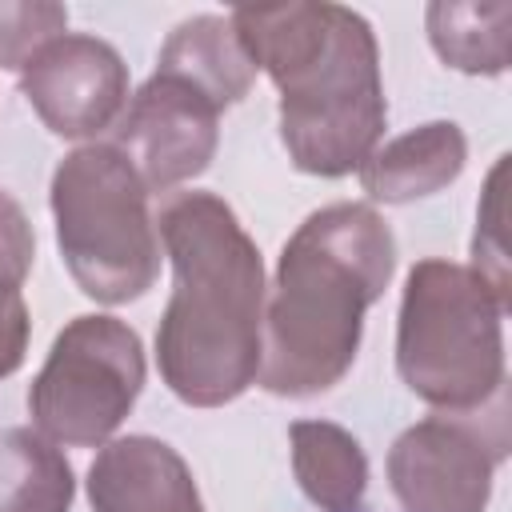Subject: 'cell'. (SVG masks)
Segmentation results:
<instances>
[{"instance_id": "cell-1", "label": "cell", "mask_w": 512, "mask_h": 512, "mask_svg": "<svg viewBox=\"0 0 512 512\" xmlns=\"http://www.w3.org/2000/svg\"><path fill=\"white\" fill-rule=\"evenodd\" d=\"M172 296L156 328V368L192 408H220L260 376L264 260L216 192H176L160 208Z\"/></svg>"}, {"instance_id": "cell-2", "label": "cell", "mask_w": 512, "mask_h": 512, "mask_svg": "<svg viewBox=\"0 0 512 512\" xmlns=\"http://www.w3.org/2000/svg\"><path fill=\"white\" fill-rule=\"evenodd\" d=\"M248 60L280 88V140L308 176H348L388 124L372 24L328 0L252 4L228 12Z\"/></svg>"}, {"instance_id": "cell-3", "label": "cell", "mask_w": 512, "mask_h": 512, "mask_svg": "<svg viewBox=\"0 0 512 512\" xmlns=\"http://www.w3.org/2000/svg\"><path fill=\"white\" fill-rule=\"evenodd\" d=\"M392 272L396 240L372 204L340 200L308 212L276 260L256 384L292 400L340 384L356 364L364 312Z\"/></svg>"}, {"instance_id": "cell-4", "label": "cell", "mask_w": 512, "mask_h": 512, "mask_svg": "<svg viewBox=\"0 0 512 512\" xmlns=\"http://www.w3.org/2000/svg\"><path fill=\"white\" fill-rule=\"evenodd\" d=\"M500 292L452 260H416L396 316V372L412 396L448 416L508 408Z\"/></svg>"}, {"instance_id": "cell-5", "label": "cell", "mask_w": 512, "mask_h": 512, "mask_svg": "<svg viewBox=\"0 0 512 512\" xmlns=\"http://www.w3.org/2000/svg\"><path fill=\"white\" fill-rule=\"evenodd\" d=\"M56 248L76 288L96 304L140 300L160 276L148 188L116 144L72 148L48 188Z\"/></svg>"}, {"instance_id": "cell-6", "label": "cell", "mask_w": 512, "mask_h": 512, "mask_svg": "<svg viewBox=\"0 0 512 512\" xmlns=\"http://www.w3.org/2000/svg\"><path fill=\"white\" fill-rule=\"evenodd\" d=\"M144 392V344L116 316L68 320L28 388V416L40 436L64 448H100L128 420Z\"/></svg>"}, {"instance_id": "cell-7", "label": "cell", "mask_w": 512, "mask_h": 512, "mask_svg": "<svg viewBox=\"0 0 512 512\" xmlns=\"http://www.w3.org/2000/svg\"><path fill=\"white\" fill-rule=\"evenodd\" d=\"M508 456V408L480 416L436 412L388 448V484L400 512H484L496 464Z\"/></svg>"}, {"instance_id": "cell-8", "label": "cell", "mask_w": 512, "mask_h": 512, "mask_svg": "<svg viewBox=\"0 0 512 512\" xmlns=\"http://www.w3.org/2000/svg\"><path fill=\"white\" fill-rule=\"evenodd\" d=\"M112 144L148 192H172L200 176L220 144V108L184 76L152 72L124 104Z\"/></svg>"}, {"instance_id": "cell-9", "label": "cell", "mask_w": 512, "mask_h": 512, "mask_svg": "<svg viewBox=\"0 0 512 512\" xmlns=\"http://www.w3.org/2000/svg\"><path fill=\"white\" fill-rule=\"evenodd\" d=\"M20 92L52 136L92 140L128 104V64L108 40L64 32L20 68Z\"/></svg>"}, {"instance_id": "cell-10", "label": "cell", "mask_w": 512, "mask_h": 512, "mask_svg": "<svg viewBox=\"0 0 512 512\" xmlns=\"http://www.w3.org/2000/svg\"><path fill=\"white\" fill-rule=\"evenodd\" d=\"M84 484L92 512H204L188 460L156 436L100 444Z\"/></svg>"}, {"instance_id": "cell-11", "label": "cell", "mask_w": 512, "mask_h": 512, "mask_svg": "<svg viewBox=\"0 0 512 512\" xmlns=\"http://www.w3.org/2000/svg\"><path fill=\"white\" fill-rule=\"evenodd\" d=\"M468 164V140L456 120H428L372 148L360 164V188L380 204H412L448 188Z\"/></svg>"}, {"instance_id": "cell-12", "label": "cell", "mask_w": 512, "mask_h": 512, "mask_svg": "<svg viewBox=\"0 0 512 512\" xmlns=\"http://www.w3.org/2000/svg\"><path fill=\"white\" fill-rule=\"evenodd\" d=\"M156 72L184 76L220 112L240 104L256 80V64L248 60L232 20L216 16V12H200V16L180 20L156 56Z\"/></svg>"}, {"instance_id": "cell-13", "label": "cell", "mask_w": 512, "mask_h": 512, "mask_svg": "<svg viewBox=\"0 0 512 512\" xmlns=\"http://www.w3.org/2000/svg\"><path fill=\"white\" fill-rule=\"evenodd\" d=\"M292 476L320 512H364L368 456L360 440L332 420H292Z\"/></svg>"}, {"instance_id": "cell-14", "label": "cell", "mask_w": 512, "mask_h": 512, "mask_svg": "<svg viewBox=\"0 0 512 512\" xmlns=\"http://www.w3.org/2000/svg\"><path fill=\"white\" fill-rule=\"evenodd\" d=\"M436 56L468 76H500L508 68L512 4L508 0H436L424 12Z\"/></svg>"}, {"instance_id": "cell-15", "label": "cell", "mask_w": 512, "mask_h": 512, "mask_svg": "<svg viewBox=\"0 0 512 512\" xmlns=\"http://www.w3.org/2000/svg\"><path fill=\"white\" fill-rule=\"evenodd\" d=\"M76 472L36 428L0 432V512H72Z\"/></svg>"}, {"instance_id": "cell-16", "label": "cell", "mask_w": 512, "mask_h": 512, "mask_svg": "<svg viewBox=\"0 0 512 512\" xmlns=\"http://www.w3.org/2000/svg\"><path fill=\"white\" fill-rule=\"evenodd\" d=\"M68 32V8L52 0H0V68H24Z\"/></svg>"}, {"instance_id": "cell-17", "label": "cell", "mask_w": 512, "mask_h": 512, "mask_svg": "<svg viewBox=\"0 0 512 512\" xmlns=\"http://www.w3.org/2000/svg\"><path fill=\"white\" fill-rule=\"evenodd\" d=\"M504 172H508V156H500L488 172V184H484V200L476 208V236H472V272H480L496 292L500 300L508 304L512 292H508V248H504Z\"/></svg>"}, {"instance_id": "cell-18", "label": "cell", "mask_w": 512, "mask_h": 512, "mask_svg": "<svg viewBox=\"0 0 512 512\" xmlns=\"http://www.w3.org/2000/svg\"><path fill=\"white\" fill-rule=\"evenodd\" d=\"M36 260V232L16 196L0 188V288H20Z\"/></svg>"}, {"instance_id": "cell-19", "label": "cell", "mask_w": 512, "mask_h": 512, "mask_svg": "<svg viewBox=\"0 0 512 512\" xmlns=\"http://www.w3.org/2000/svg\"><path fill=\"white\" fill-rule=\"evenodd\" d=\"M28 336H32V320L20 288H0V380H8L24 364Z\"/></svg>"}]
</instances>
